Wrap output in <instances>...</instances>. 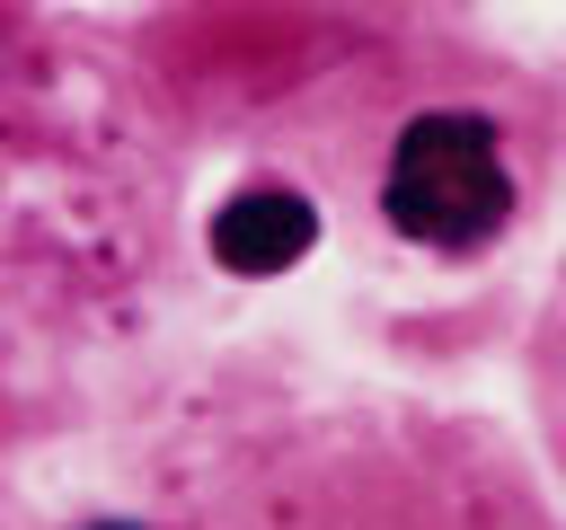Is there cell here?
<instances>
[{"instance_id":"1","label":"cell","mask_w":566,"mask_h":530,"mask_svg":"<svg viewBox=\"0 0 566 530\" xmlns=\"http://www.w3.org/2000/svg\"><path fill=\"white\" fill-rule=\"evenodd\" d=\"M380 212L398 221V239L416 247H486L513 221V177H504V132L486 115H416L389 150L380 177Z\"/></svg>"},{"instance_id":"2","label":"cell","mask_w":566,"mask_h":530,"mask_svg":"<svg viewBox=\"0 0 566 530\" xmlns=\"http://www.w3.org/2000/svg\"><path fill=\"white\" fill-rule=\"evenodd\" d=\"M318 247V212L301 186H239L221 212H212V256L230 274H283Z\"/></svg>"},{"instance_id":"3","label":"cell","mask_w":566,"mask_h":530,"mask_svg":"<svg viewBox=\"0 0 566 530\" xmlns=\"http://www.w3.org/2000/svg\"><path fill=\"white\" fill-rule=\"evenodd\" d=\"M88 530H133V521H88Z\"/></svg>"}]
</instances>
